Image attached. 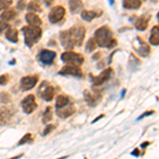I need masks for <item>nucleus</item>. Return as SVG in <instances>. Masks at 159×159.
<instances>
[{"instance_id":"nucleus-1","label":"nucleus","mask_w":159,"mask_h":159,"mask_svg":"<svg viewBox=\"0 0 159 159\" xmlns=\"http://www.w3.org/2000/svg\"><path fill=\"white\" fill-rule=\"evenodd\" d=\"M94 40L98 43L100 47H105V48H114L117 45V42L115 38H112V33L111 31L108 29V27L104 25V27L99 28L94 33Z\"/></svg>"},{"instance_id":"nucleus-2","label":"nucleus","mask_w":159,"mask_h":159,"mask_svg":"<svg viewBox=\"0 0 159 159\" xmlns=\"http://www.w3.org/2000/svg\"><path fill=\"white\" fill-rule=\"evenodd\" d=\"M22 32L25 35V43L28 47H32L34 43H36L43 34V31L39 27H33V25L24 27Z\"/></svg>"},{"instance_id":"nucleus-3","label":"nucleus","mask_w":159,"mask_h":159,"mask_svg":"<svg viewBox=\"0 0 159 159\" xmlns=\"http://www.w3.org/2000/svg\"><path fill=\"white\" fill-rule=\"evenodd\" d=\"M69 31V34L71 36V39L74 43V46H81L83 43V40L85 38V34H86V30L84 27H73L71 28Z\"/></svg>"},{"instance_id":"nucleus-4","label":"nucleus","mask_w":159,"mask_h":159,"mask_svg":"<svg viewBox=\"0 0 159 159\" xmlns=\"http://www.w3.org/2000/svg\"><path fill=\"white\" fill-rule=\"evenodd\" d=\"M61 61L67 64H73V65H82L84 63V57L80 53L72 52V51H67L61 54Z\"/></svg>"},{"instance_id":"nucleus-5","label":"nucleus","mask_w":159,"mask_h":159,"mask_svg":"<svg viewBox=\"0 0 159 159\" xmlns=\"http://www.w3.org/2000/svg\"><path fill=\"white\" fill-rule=\"evenodd\" d=\"M66 14V10L64 9L61 6H57L55 7H53L51 10V12L49 13V20L51 24H56V22L61 21L64 18Z\"/></svg>"},{"instance_id":"nucleus-6","label":"nucleus","mask_w":159,"mask_h":159,"mask_svg":"<svg viewBox=\"0 0 159 159\" xmlns=\"http://www.w3.org/2000/svg\"><path fill=\"white\" fill-rule=\"evenodd\" d=\"M60 74H61V75H72V76L81 78L83 75V72H82V69L80 68V66L73 65V64H68L67 66H65L60 71Z\"/></svg>"},{"instance_id":"nucleus-7","label":"nucleus","mask_w":159,"mask_h":159,"mask_svg":"<svg viewBox=\"0 0 159 159\" xmlns=\"http://www.w3.org/2000/svg\"><path fill=\"white\" fill-rule=\"evenodd\" d=\"M21 106L24 108V111L25 114H31L33 112L37 107V104L35 102V97L34 94H29L28 97H25L24 101L21 102Z\"/></svg>"},{"instance_id":"nucleus-8","label":"nucleus","mask_w":159,"mask_h":159,"mask_svg":"<svg viewBox=\"0 0 159 159\" xmlns=\"http://www.w3.org/2000/svg\"><path fill=\"white\" fill-rule=\"evenodd\" d=\"M112 75V69L111 68H107L104 71H102L101 74L97 76H91L92 79V83L94 86H100L102 84H104L105 82H107L108 80L111 78Z\"/></svg>"},{"instance_id":"nucleus-9","label":"nucleus","mask_w":159,"mask_h":159,"mask_svg":"<svg viewBox=\"0 0 159 159\" xmlns=\"http://www.w3.org/2000/svg\"><path fill=\"white\" fill-rule=\"evenodd\" d=\"M54 87L49 85L47 82H43L42 84V87H40V94H42V98L45 100V101H51L54 97Z\"/></svg>"},{"instance_id":"nucleus-10","label":"nucleus","mask_w":159,"mask_h":159,"mask_svg":"<svg viewBox=\"0 0 159 159\" xmlns=\"http://www.w3.org/2000/svg\"><path fill=\"white\" fill-rule=\"evenodd\" d=\"M84 98H85V101L89 106H96L101 101V94L99 92L92 93L90 90H85L84 91Z\"/></svg>"},{"instance_id":"nucleus-11","label":"nucleus","mask_w":159,"mask_h":159,"mask_svg":"<svg viewBox=\"0 0 159 159\" xmlns=\"http://www.w3.org/2000/svg\"><path fill=\"white\" fill-rule=\"evenodd\" d=\"M137 45L135 46V49L137 51V53L141 56H148L151 52V48L147 43H144L140 37L136 38Z\"/></svg>"},{"instance_id":"nucleus-12","label":"nucleus","mask_w":159,"mask_h":159,"mask_svg":"<svg viewBox=\"0 0 159 159\" xmlns=\"http://www.w3.org/2000/svg\"><path fill=\"white\" fill-rule=\"evenodd\" d=\"M38 78L36 75L35 76H25L20 81V87H21L22 90H30L33 87L37 84Z\"/></svg>"},{"instance_id":"nucleus-13","label":"nucleus","mask_w":159,"mask_h":159,"mask_svg":"<svg viewBox=\"0 0 159 159\" xmlns=\"http://www.w3.org/2000/svg\"><path fill=\"white\" fill-rule=\"evenodd\" d=\"M56 53L54 51L50 50H43L39 53V61H42L43 65H51L53 63V61L55 60Z\"/></svg>"},{"instance_id":"nucleus-14","label":"nucleus","mask_w":159,"mask_h":159,"mask_svg":"<svg viewBox=\"0 0 159 159\" xmlns=\"http://www.w3.org/2000/svg\"><path fill=\"white\" fill-rule=\"evenodd\" d=\"M74 112H75V107H74L73 104H69V103L67 105H65V106L60 107V108L56 109L57 116L60 118H63V119L70 117L71 115L74 114Z\"/></svg>"},{"instance_id":"nucleus-15","label":"nucleus","mask_w":159,"mask_h":159,"mask_svg":"<svg viewBox=\"0 0 159 159\" xmlns=\"http://www.w3.org/2000/svg\"><path fill=\"white\" fill-rule=\"evenodd\" d=\"M14 115V109L10 107H2L0 108V125H6L10 122L11 118Z\"/></svg>"},{"instance_id":"nucleus-16","label":"nucleus","mask_w":159,"mask_h":159,"mask_svg":"<svg viewBox=\"0 0 159 159\" xmlns=\"http://www.w3.org/2000/svg\"><path fill=\"white\" fill-rule=\"evenodd\" d=\"M60 39H61V43L63 45V47L67 50H71L73 49L74 43L71 39V36L69 34V31H63V32L60 34Z\"/></svg>"},{"instance_id":"nucleus-17","label":"nucleus","mask_w":159,"mask_h":159,"mask_svg":"<svg viewBox=\"0 0 159 159\" xmlns=\"http://www.w3.org/2000/svg\"><path fill=\"white\" fill-rule=\"evenodd\" d=\"M148 21H150V15H142V16L138 17L135 21V27L139 31H144L148 28Z\"/></svg>"},{"instance_id":"nucleus-18","label":"nucleus","mask_w":159,"mask_h":159,"mask_svg":"<svg viewBox=\"0 0 159 159\" xmlns=\"http://www.w3.org/2000/svg\"><path fill=\"white\" fill-rule=\"evenodd\" d=\"M25 20H27L29 25H33V27H39V25L43 24L42 19L38 17V15L33 12H30L25 15Z\"/></svg>"},{"instance_id":"nucleus-19","label":"nucleus","mask_w":159,"mask_h":159,"mask_svg":"<svg viewBox=\"0 0 159 159\" xmlns=\"http://www.w3.org/2000/svg\"><path fill=\"white\" fill-rule=\"evenodd\" d=\"M83 2L81 0H70L69 1V9H70V12L72 14L80 13L83 10Z\"/></svg>"},{"instance_id":"nucleus-20","label":"nucleus","mask_w":159,"mask_h":159,"mask_svg":"<svg viewBox=\"0 0 159 159\" xmlns=\"http://www.w3.org/2000/svg\"><path fill=\"white\" fill-rule=\"evenodd\" d=\"M123 7L129 10H137L141 7V0H123Z\"/></svg>"},{"instance_id":"nucleus-21","label":"nucleus","mask_w":159,"mask_h":159,"mask_svg":"<svg viewBox=\"0 0 159 159\" xmlns=\"http://www.w3.org/2000/svg\"><path fill=\"white\" fill-rule=\"evenodd\" d=\"M150 43L153 46H159V27H153L150 36Z\"/></svg>"},{"instance_id":"nucleus-22","label":"nucleus","mask_w":159,"mask_h":159,"mask_svg":"<svg viewBox=\"0 0 159 159\" xmlns=\"http://www.w3.org/2000/svg\"><path fill=\"white\" fill-rule=\"evenodd\" d=\"M6 37L10 40V42L17 43L18 42V31L15 30V29H7Z\"/></svg>"},{"instance_id":"nucleus-23","label":"nucleus","mask_w":159,"mask_h":159,"mask_svg":"<svg viewBox=\"0 0 159 159\" xmlns=\"http://www.w3.org/2000/svg\"><path fill=\"white\" fill-rule=\"evenodd\" d=\"M100 15L101 14H97V13L93 11H83L81 16H82V18L84 20H86V21H91L92 19H94L96 17L100 16Z\"/></svg>"},{"instance_id":"nucleus-24","label":"nucleus","mask_w":159,"mask_h":159,"mask_svg":"<svg viewBox=\"0 0 159 159\" xmlns=\"http://www.w3.org/2000/svg\"><path fill=\"white\" fill-rule=\"evenodd\" d=\"M0 17H1V20H3V21H11L16 17V13L13 10H7V11H4L2 13Z\"/></svg>"},{"instance_id":"nucleus-25","label":"nucleus","mask_w":159,"mask_h":159,"mask_svg":"<svg viewBox=\"0 0 159 159\" xmlns=\"http://www.w3.org/2000/svg\"><path fill=\"white\" fill-rule=\"evenodd\" d=\"M68 103H69V99L67 97L58 96L57 99H56V108H60V107L65 106V105H67Z\"/></svg>"},{"instance_id":"nucleus-26","label":"nucleus","mask_w":159,"mask_h":159,"mask_svg":"<svg viewBox=\"0 0 159 159\" xmlns=\"http://www.w3.org/2000/svg\"><path fill=\"white\" fill-rule=\"evenodd\" d=\"M52 120V109H51L50 106H48L46 108L45 112H43V123H48Z\"/></svg>"},{"instance_id":"nucleus-27","label":"nucleus","mask_w":159,"mask_h":159,"mask_svg":"<svg viewBox=\"0 0 159 159\" xmlns=\"http://www.w3.org/2000/svg\"><path fill=\"white\" fill-rule=\"evenodd\" d=\"M97 47V43L94 40V38H90L86 43V51L87 52H92Z\"/></svg>"},{"instance_id":"nucleus-28","label":"nucleus","mask_w":159,"mask_h":159,"mask_svg":"<svg viewBox=\"0 0 159 159\" xmlns=\"http://www.w3.org/2000/svg\"><path fill=\"white\" fill-rule=\"evenodd\" d=\"M28 10H30V11H34V13L42 11L40 7L38 6V3H36V2H30V3L28 4Z\"/></svg>"},{"instance_id":"nucleus-29","label":"nucleus","mask_w":159,"mask_h":159,"mask_svg":"<svg viewBox=\"0 0 159 159\" xmlns=\"http://www.w3.org/2000/svg\"><path fill=\"white\" fill-rule=\"evenodd\" d=\"M11 4H12L11 0H0V11H2V10L9 7Z\"/></svg>"},{"instance_id":"nucleus-30","label":"nucleus","mask_w":159,"mask_h":159,"mask_svg":"<svg viewBox=\"0 0 159 159\" xmlns=\"http://www.w3.org/2000/svg\"><path fill=\"white\" fill-rule=\"evenodd\" d=\"M29 141H32V135H31V134H29V133H28L27 135L24 136V137H22L21 139H20V141H19V143H18V144H19V145L25 144V143L29 142Z\"/></svg>"},{"instance_id":"nucleus-31","label":"nucleus","mask_w":159,"mask_h":159,"mask_svg":"<svg viewBox=\"0 0 159 159\" xmlns=\"http://www.w3.org/2000/svg\"><path fill=\"white\" fill-rule=\"evenodd\" d=\"M7 29H10V25L7 24V22H3V20H0V34H1L3 31H6Z\"/></svg>"},{"instance_id":"nucleus-32","label":"nucleus","mask_w":159,"mask_h":159,"mask_svg":"<svg viewBox=\"0 0 159 159\" xmlns=\"http://www.w3.org/2000/svg\"><path fill=\"white\" fill-rule=\"evenodd\" d=\"M7 80H9V78H7V74H3V75L0 76V85H6Z\"/></svg>"},{"instance_id":"nucleus-33","label":"nucleus","mask_w":159,"mask_h":159,"mask_svg":"<svg viewBox=\"0 0 159 159\" xmlns=\"http://www.w3.org/2000/svg\"><path fill=\"white\" fill-rule=\"evenodd\" d=\"M53 129H54V126H53V125H48V126H47V129H46L45 130H43V136L48 135V134H49V133H50L51 130H52Z\"/></svg>"},{"instance_id":"nucleus-34","label":"nucleus","mask_w":159,"mask_h":159,"mask_svg":"<svg viewBox=\"0 0 159 159\" xmlns=\"http://www.w3.org/2000/svg\"><path fill=\"white\" fill-rule=\"evenodd\" d=\"M154 114V110H150V111H147V112H144V114H142L141 116L138 118V120H141L142 118H144V117H148L150 115H153Z\"/></svg>"},{"instance_id":"nucleus-35","label":"nucleus","mask_w":159,"mask_h":159,"mask_svg":"<svg viewBox=\"0 0 159 159\" xmlns=\"http://www.w3.org/2000/svg\"><path fill=\"white\" fill-rule=\"evenodd\" d=\"M25 7V0H20V1L18 2V9L19 10H22Z\"/></svg>"},{"instance_id":"nucleus-36","label":"nucleus","mask_w":159,"mask_h":159,"mask_svg":"<svg viewBox=\"0 0 159 159\" xmlns=\"http://www.w3.org/2000/svg\"><path fill=\"white\" fill-rule=\"evenodd\" d=\"M132 155H133V156H139V155H140L139 150H138V148H136L135 151H133V152H132Z\"/></svg>"},{"instance_id":"nucleus-37","label":"nucleus","mask_w":159,"mask_h":159,"mask_svg":"<svg viewBox=\"0 0 159 159\" xmlns=\"http://www.w3.org/2000/svg\"><path fill=\"white\" fill-rule=\"evenodd\" d=\"M148 144H150V142H144V143H142V144H141V148H147Z\"/></svg>"},{"instance_id":"nucleus-38","label":"nucleus","mask_w":159,"mask_h":159,"mask_svg":"<svg viewBox=\"0 0 159 159\" xmlns=\"http://www.w3.org/2000/svg\"><path fill=\"white\" fill-rule=\"evenodd\" d=\"M103 117H104V115H101V116H100V117H98V118H97V119H96V120H93V121H92V123L97 122V121H98V120H100V119H101V118H103Z\"/></svg>"},{"instance_id":"nucleus-39","label":"nucleus","mask_w":159,"mask_h":159,"mask_svg":"<svg viewBox=\"0 0 159 159\" xmlns=\"http://www.w3.org/2000/svg\"><path fill=\"white\" fill-rule=\"evenodd\" d=\"M99 57H100V53H97V54L94 55L92 58H93V60H97V58H99Z\"/></svg>"},{"instance_id":"nucleus-40","label":"nucleus","mask_w":159,"mask_h":159,"mask_svg":"<svg viewBox=\"0 0 159 159\" xmlns=\"http://www.w3.org/2000/svg\"><path fill=\"white\" fill-rule=\"evenodd\" d=\"M52 1H53V0H45V2H46V3H47V4H50Z\"/></svg>"},{"instance_id":"nucleus-41","label":"nucleus","mask_w":159,"mask_h":159,"mask_svg":"<svg viewBox=\"0 0 159 159\" xmlns=\"http://www.w3.org/2000/svg\"><path fill=\"white\" fill-rule=\"evenodd\" d=\"M124 94H125V90H123V91H122V94H121L122 98H123V97H124Z\"/></svg>"},{"instance_id":"nucleus-42","label":"nucleus","mask_w":159,"mask_h":159,"mask_svg":"<svg viewBox=\"0 0 159 159\" xmlns=\"http://www.w3.org/2000/svg\"><path fill=\"white\" fill-rule=\"evenodd\" d=\"M110 1V4H114V0H109Z\"/></svg>"},{"instance_id":"nucleus-43","label":"nucleus","mask_w":159,"mask_h":159,"mask_svg":"<svg viewBox=\"0 0 159 159\" xmlns=\"http://www.w3.org/2000/svg\"><path fill=\"white\" fill-rule=\"evenodd\" d=\"M157 17H158V20H159V12H158V14H157Z\"/></svg>"}]
</instances>
